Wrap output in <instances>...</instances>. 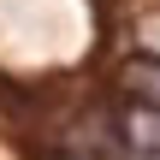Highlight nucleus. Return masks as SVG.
Instances as JSON below:
<instances>
[{
  "mask_svg": "<svg viewBox=\"0 0 160 160\" xmlns=\"http://www.w3.org/2000/svg\"><path fill=\"white\" fill-rule=\"evenodd\" d=\"M119 148L125 160H160V113L154 107H131V113H119Z\"/></svg>",
  "mask_w": 160,
  "mask_h": 160,
  "instance_id": "obj_1",
  "label": "nucleus"
},
{
  "mask_svg": "<svg viewBox=\"0 0 160 160\" xmlns=\"http://www.w3.org/2000/svg\"><path fill=\"white\" fill-rule=\"evenodd\" d=\"M125 83H131V89H142V107H154V113H160V65H131V71H125Z\"/></svg>",
  "mask_w": 160,
  "mask_h": 160,
  "instance_id": "obj_2",
  "label": "nucleus"
}]
</instances>
